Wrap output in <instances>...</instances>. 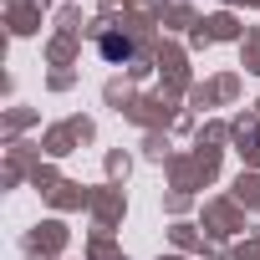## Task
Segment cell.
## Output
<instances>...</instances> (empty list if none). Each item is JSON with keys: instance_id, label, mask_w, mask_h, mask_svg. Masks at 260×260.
<instances>
[{"instance_id": "cell-1", "label": "cell", "mask_w": 260, "mask_h": 260, "mask_svg": "<svg viewBox=\"0 0 260 260\" xmlns=\"http://www.w3.org/2000/svg\"><path fill=\"white\" fill-rule=\"evenodd\" d=\"M102 51H107V56H133V41H127V36H122V41H117V36H107V41H102Z\"/></svg>"}]
</instances>
